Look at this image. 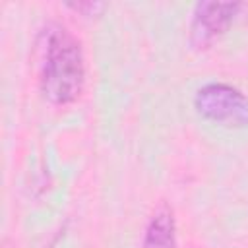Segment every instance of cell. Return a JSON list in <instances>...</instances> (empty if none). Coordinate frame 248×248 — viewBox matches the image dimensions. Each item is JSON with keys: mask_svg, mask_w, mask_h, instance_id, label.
<instances>
[{"mask_svg": "<svg viewBox=\"0 0 248 248\" xmlns=\"http://www.w3.org/2000/svg\"><path fill=\"white\" fill-rule=\"evenodd\" d=\"M39 89L52 105L74 103L85 83V58L74 33L56 21L41 27L35 39Z\"/></svg>", "mask_w": 248, "mask_h": 248, "instance_id": "1", "label": "cell"}, {"mask_svg": "<svg viewBox=\"0 0 248 248\" xmlns=\"http://www.w3.org/2000/svg\"><path fill=\"white\" fill-rule=\"evenodd\" d=\"M198 114L223 128L240 130L248 126V97L234 85L211 81L194 95Z\"/></svg>", "mask_w": 248, "mask_h": 248, "instance_id": "2", "label": "cell"}, {"mask_svg": "<svg viewBox=\"0 0 248 248\" xmlns=\"http://www.w3.org/2000/svg\"><path fill=\"white\" fill-rule=\"evenodd\" d=\"M240 8V2H198L190 19V43L196 48H207L231 27Z\"/></svg>", "mask_w": 248, "mask_h": 248, "instance_id": "3", "label": "cell"}, {"mask_svg": "<svg viewBox=\"0 0 248 248\" xmlns=\"http://www.w3.org/2000/svg\"><path fill=\"white\" fill-rule=\"evenodd\" d=\"M141 248H176V223L172 209L167 203H159L151 213L145 225Z\"/></svg>", "mask_w": 248, "mask_h": 248, "instance_id": "4", "label": "cell"}, {"mask_svg": "<svg viewBox=\"0 0 248 248\" xmlns=\"http://www.w3.org/2000/svg\"><path fill=\"white\" fill-rule=\"evenodd\" d=\"M66 6L70 10L81 14V16H87V17L97 16V14H101L107 8V4H103V2H91V0H87V2H68Z\"/></svg>", "mask_w": 248, "mask_h": 248, "instance_id": "5", "label": "cell"}, {"mask_svg": "<svg viewBox=\"0 0 248 248\" xmlns=\"http://www.w3.org/2000/svg\"><path fill=\"white\" fill-rule=\"evenodd\" d=\"M4 248H10V246H8V242H4Z\"/></svg>", "mask_w": 248, "mask_h": 248, "instance_id": "6", "label": "cell"}]
</instances>
